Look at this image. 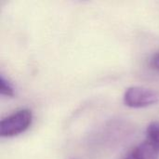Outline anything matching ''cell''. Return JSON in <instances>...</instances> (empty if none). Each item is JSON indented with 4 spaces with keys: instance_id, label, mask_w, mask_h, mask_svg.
Instances as JSON below:
<instances>
[{
    "instance_id": "1",
    "label": "cell",
    "mask_w": 159,
    "mask_h": 159,
    "mask_svg": "<svg viewBox=\"0 0 159 159\" xmlns=\"http://www.w3.org/2000/svg\"><path fill=\"white\" fill-rule=\"evenodd\" d=\"M33 121V114L29 109L14 112L0 123V135L2 137H14L29 129Z\"/></svg>"
},
{
    "instance_id": "2",
    "label": "cell",
    "mask_w": 159,
    "mask_h": 159,
    "mask_svg": "<svg viewBox=\"0 0 159 159\" xmlns=\"http://www.w3.org/2000/svg\"><path fill=\"white\" fill-rule=\"evenodd\" d=\"M158 102V92L143 87H130L124 94V103L131 108H143Z\"/></svg>"
},
{
    "instance_id": "3",
    "label": "cell",
    "mask_w": 159,
    "mask_h": 159,
    "mask_svg": "<svg viewBox=\"0 0 159 159\" xmlns=\"http://www.w3.org/2000/svg\"><path fill=\"white\" fill-rule=\"evenodd\" d=\"M159 151L145 141L134 147L124 159H158Z\"/></svg>"
},
{
    "instance_id": "4",
    "label": "cell",
    "mask_w": 159,
    "mask_h": 159,
    "mask_svg": "<svg viewBox=\"0 0 159 159\" xmlns=\"http://www.w3.org/2000/svg\"><path fill=\"white\" fill-rule=\"evenodd\" d=\"M147 142L159 151V121L152 122L146 129Z\"/></svg>"
},
{
    "instance_id": "5",
    "label": "cell",
    "mask_w": 159,
    "mask_h": 159,
    "mask_svg": "<svg viewBox=\"0 0 159 159\" xmlns=\"http://www.w3.org/2000/svg\"><path fill=\"white\" fill-rule=\"evenodd\" d=\"M0 92L2 95L8 96V97H13L15 92H14V88L8 82L3 75L0 76Z\"/></svg>"
},
{
    "instance_id": "6",
    "label": "cell",
    "mask_w": 159,
    "mask_h": 159,
    "mask_svg": "<svg viewBox=\"0 0 159 159\" xmlns=\"http://www.w3.org/2000/svg\"><path fill=\"white\" fill-rule=\"evenodd\" d=\"M151 65L159 71V52L156 53L151 59Z\"/></svg>"
}]
</instances>
